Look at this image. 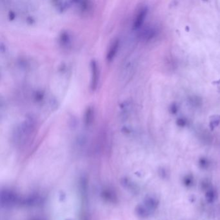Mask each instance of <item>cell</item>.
Masks as SVG:
<instances>
[{"label":"cell","instance_id":"d6986e66","mask_svg":"<svg viewBox=\"0 0 220 220\" xmlns=\"http://www.w3.org/2000/svg\"><path fill=\"white\" fill-rule=\"evenodd\" d=\"M160 174H162V175H163L162 178H165V176H166V174H165V172L164 171V169H162L160 170Z\"/></svg>","mask_w":220,"mask_h":220},{"label":"cell","instance_id":"5bb4252c","mask_svg":"<svg viewBox=\"0 0 220 220\" xmlns=\"http://www.w3.org/2000/svg\"><path fill=\"white\" fill-rule=\"evenodd\" d=\"M138 213L139 215H140L141 217H147L148 216L149 212L147 210V209L144 208L142 206H139L137 209Z\"/></svg>","mask_w":220,"mask_h":220},{"label":"cell","instance_id":"2e32d148","mask_svg":"<svg viewBox=\"0 0 220 220\" xmlns=\"http://www.w3.org/2000/svg\"><path fill=\"white\" fill-rule=\"evenodd\" d=\"M177 123L179 126L183 127L185 125V121L183 119H179L178 120Z\"/></svg>","mask_w":220,"mask_h":220},{"label":"cell","instance_id":"7c38bea8","mask_svg":"<svg viewBox=\"0 0 220 220\" xmlns=\"http://www.w3.org/2000/svg\"><path fill=\"white\" fill-rule=\"evenodd\" d=\"M205 199L209 203H212L214 200V192L212 190L208 191L205 194Z\"/></svg>","mask_w":220,"mask_h":220},{"label":"cell","instance_id":"6da1fadb","mask_svg":"<svg viewBox=\"0 0 220 220\" xmlns=\"http://www.w3.org/2000/svg\"><path fill=\"white\" fill-rule=\"evenodd\" d=\"M90 88L93 91H95L100 81V68L95 59H92L90 62Z\"/></svg>","mask_w":220,"mask_h":220},{"label":"cell","instance_id":"7a4b0ae2","mask_svg":"<svg viewBox=\"0 0 220 220\" xmlns=\"http://www.w3.org/2000/svg\"><path fill=\"white\" fill-rule=\"evenodd\" d=\"M119 40L118 38H116L114 40L108 49L107 55H106V59H107L108 62H110L115 58L116 55L117 54L119 47Z\"/></svg>","mask_w":220,"mask_h":220},{"label":"cell","instance_id":"e0dca14e","mask_svg":"<svg viewBox=\"0 0 220 220\" xmlns=\"http://www.w3.org/2000/svg\"><path fill=\"white\" fill-rule=\"evenodd\" d=\"M9 17H10V19H11V20L14 19V18H15V14H14V13L12 12H11L10 14H9Z\"/></svg>","mask_w":220,"mask_h":220},{"label":"cell","instance_id":"52a82bcc","mask_svg":"<svg viewBox=\"0 0 220 220\" xmlns=\"http://www.w3.org/2000/svg\"><path fill=\"white\" fill-rule=\"evenodd\" d=\"M53 3L57 9L60 11H64L69 8L72 2L67 1H55Z\"/></svg>","mask_w":220,"mask_h":220},{"label":"cell","instance_id":"ac0fdd59","mask_svg":"<svg viewBox=\"0 0 220 220\" xmlns=\"http://www.w3.org/2000/svg\"><path fill=\"white\" fill-rule=\"evenodd\" d=\"M177 111V107H176V106L175 105H173V107H172V112L173 113H176Z\"/></svg>","mask_w":220,"mask_h":220},{"label":"cell","instance_id":"277c9868","mask_svg":"<svg viewBox=\"0 0 220 220\" xmlns=\"http://www.w3.org/2000/svg\"><path fill=\"white\" fill-rule=\"evenodd\" d=\"M84 123L88 127L92 125L94 119V109L93 106H88L84 113Z\"/></svg>","mask_w":220,"mask_h":220},{"label":"cell","instance_id":"3957f363","mask_svg":"<svg viewBox=\"0 0 220 220\" xmlns=\"http://www.w3.org/2000/svg\"><path fill=\"white\" fill-rule=\"evenodd\" d=\"M147 14V9L146 7H143L136 15V18L134 21L133 28L134 29H138L140 28L141 25H143L144 20L145 19V17Z\"/></svg>","mask_w":220,"mask_h":220},{"label":"cell","instance_id":"ba28073f","mask_svg":"<svg viewBox=\"0 0 220 220\" xmlns=\"http://www.w3.org/2000/svg\"><path fill=\"white\" fill-rule=\"evenodd\" d=\"M78 6L80 11L83 14L87 13L90 11L91 8H92V5L89 2H78Z\"/></svg>","mask_w":220,"mask_h":220},{"label":"cell","instance_id":"8992f818","mask_svg":"<svg viewBox=\"0 0 220 220\" xmlns=\"http://www.w3.org/2000/svg\"><path fill=\"white\" fill-rule=\"evenodd\" d=\"M120 117L123 119L127 117L128 114L130 110V103L129 102H123L120 105Z\"/></svg>","mask_w":220,"mask_h":220},{"label":"cell","instance_id":"9a60e30c","mask_svg":"<svg viewBox=\"0 0 220 220\" xmlns=\"http://www.w3.org/2000/svg\"><path fill=\"white\" fill-rule=\"evenodd\" d=\"M44 96V94L43 93H41V91H40V92H36V94H35V99L36 100V101H41L42 99H43V97Z\"/></svg>","mask_w":220,"mask_h":220},{"label":"cell","instance_id":"9c48e42d","mask_svg":"<svg viewBox=\"0 0 220 220\" xmlns=\"http://www.w3.org/2000/svg\"><path fill=\"white\" fill-rule=\"evenodd\" d=\"M145 205L149 209L151 210H155L158 206V201L154 198L153 197H148L145 200Z\"/></svg>","mask_w":220,"mask_h":220},{"label":"cell","instance_id":"30bf717a","mask_svg":"<svg viewBox=\"0 0 220 220\" xmlns=\"http://www.w3.org/2000/svg\"><path fill=\"white\" fill-rule=\"evenodd\" d=\"M183 183L187 187H191L194 184V178L191 174L185 176L183 179Z\"/></svg>","mask_w":220,"mask_h":220},{"label":"cell","instance_id":"5b68a950","mask_svg":"<svg viewBox=\"0 0 220 220\" xmlns=\"http://www.w3.org/2000/svg\"><path fill=\"white\" fill-rule=\"evenodd\" d=\"M59 43L63 47L69 46L71 42V37L70 34L67 31H63L59 35Z\"/></svg>","mask_w":220,"mask_h":220},{"label":"cell","instance_id":"8fae6325","mask_svg":"<svg viewBox=\"0 0 220 220\" xmlns=\"http://www.w3.org/2000/svg\"><path fill=\"white\" fill-rule=\"evenodd\" d=\"M198 165L203 169H206L210 165L209 161L205 157H201L198 161Z\"/></svg>","mask_w":220,"mask_h":220},{"label":"cell","instance_id":"4fadbf2b","mask_svg":"<svg viewBox=\"0 0 220 220\" xmlns=\"http://www.w3.org/2000/svg\"><path fill=\"white\" fill-rule=\"evenodd\" d=\"M219 121H220V116H214L213 118L211 119L210 123V127L212 130L214 129L215 127H216L219 125Z\"/></svg>","mask_w":220,"mask_h":220}]
</instances>
